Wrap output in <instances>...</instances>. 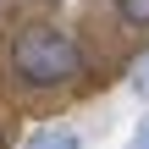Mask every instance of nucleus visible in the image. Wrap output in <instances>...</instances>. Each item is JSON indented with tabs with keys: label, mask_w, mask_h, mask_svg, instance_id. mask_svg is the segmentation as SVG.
<instances>
[{
	"label": "nucleus",
	"mask_w": 149,
	"mask_h": 149,
	"mask_svg": "<svg viewBox=\"0 0 149 149\" xmlns=\"http://www.w3.org/2000/svg\"><path fill=\"white\" fill-rule=\"evenodd\" d=\"M133 149H149V122L138 127V133H133Z\"/></svg>",
	"instance_id": "39448f33"
},
{
	"label": "nucleus",
	"mask_w": 149,
	"mask_h": 149,
	"mask_svg": "<svg viewBox=\"0 0 149 149\" xmlns=\"http://www.w3.org/2000/svg\"><path fill=\"white\" fill-rule=\"evenodd\" d=\"M111 6H116V17H122V22L149 28V0H111Z\"/></svg>",
	"instance_id": "7ed1b4c3"
},
{
	"label": "nucleus",
	"mask_w": 149,
	"mask_h": 149,
	"mask_svg": "<svg viewBox=\"0 0 149 149\" xmlns=\"http://www.w3.org/2000/svg\"><path fill=\"white\" fill-rule=\"evenodd\" d=\"M133 94H138V100H149V55L138 61V72H133Z\"/></svg>",
	"instance_id": "20e7f679"
},
{
	"label": "nucleus",
	"mask_w": 149,
	"mask_h": 149,
	"mask_svg": "<svg viewBox=\"0 0 149 149\" xmlns=\"http://www.w3.org/2000/svg\"><path fill=\"white\" fill-rule=\"evenodd\" d=\"M22 149H83V138H77L72 127H44V133H33Z\"/></svg>",
	"instance_id": "f03ea898"
},
{
	"label": "nucleus",
	"mask_w": 149,
	"mask_h": 149,
	"mask_svg": "<svg viewBox=\"0 0 149 149\" xmlns=\"http://www.w3.org/2000/svg\"><path fill=\"white\" fill-rule=\"evenodd\" d=\"M11 72L33 88H61L83 72V50L61 28H22L11 39Z\"/></svg>",
	"instance_id": "f257e3e1"
}]
</instances>
